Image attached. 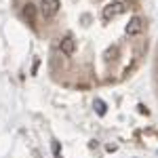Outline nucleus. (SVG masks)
<instances>
[{
	"label": "nucleus",
	"instance_id": "nucleus-1",
	"mask_svg": "<svg viewBox=\"0 0 158 158\" xmlns=\"http://www.w3.org/2000/svg\"><path fill=\"white\" fill-rule=\"evenodd\" d=\"M122 13H124V4H122V2H112V4H108V6L103 9V19L110 21V19L118 17Z\"/></svg>",
	"mask_w": 158,
	"mask_h": 158
},
{
	"label": "nucleus",
	"instance_id": "nucleus-2",
	"mask_svg": "<svg viewBox=\"0 0 158 158\" xmlns=\"http://www.w3.org/2000/svg\"><path fill=\"white\" fill-rule=\"evenodd\" d=\"M59 0H42V4H40V11L44 17H55L57 13H59Z\"/></svg>",
	"mask_w": 158,
	"mask_h": 158
},
{
	"label": "nucleus",
	"instance_id": "nucleus-3",
	"mask_svg": "<svg viewBox=\"0 0 158 158\" xmlns=\"http://www.w3.org/2000/svg\"><path fill=\"white\" fill-rule=\"evenodd\" d=\"M124 32H127V36H139V34L143 32V21H141L139 17H133V19L127 23Z\"/></svg>",
	"mask_w": 158,
	"mask_h": 158
},
{
	"label": "nucleus",
	"instance_id": "nucleus-4",
	"mask_svg": "<svg viewBox=\"0 0 158 158\" xmlns=\"http://www.w3.org/2000/svg\"><path fill=\"white\" fill-rule=\"evenodd\" d=\"M59 49H61V53H63L65 57H72V55H74V51H76V42H74V38H72V36L61 38Z\"/></svg>",
	"mask_w": 158,
	"mask_h": 158
},
{
	"label": "nucleus",
	"instance_id": "nucleus-5",
	"mask_svg": "<svg viewBox=\"0 0 158 158\" xmlns=\"http://www.w3.org/2000/svg\"><path fill=\"white\" fill-rule=\"evenodd\" d=\"M23 17L30 21V23H36V4L27 2V4L23 6Z\"/></svg>",
	"mask_w": 158,
	"mask_h": 158
},
{
	"label": "nucleus",
	"instance_id": "nucleus-6",
	"mask_svg": "<svg viewBox=\"0 0 158 158\" xmlns=\"http://www.w3.org/2000/svg\"><path fill=\"white\" fill-rule=\"evenodd\" d=\"M95 108H97V112H99V114H101V116L106 114V103H103L101 99H97V101H95Z\"/></svg>",
	"mask_w": 158,
	"mask_h": 158
}]
</instances>
